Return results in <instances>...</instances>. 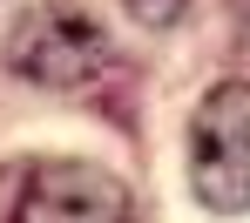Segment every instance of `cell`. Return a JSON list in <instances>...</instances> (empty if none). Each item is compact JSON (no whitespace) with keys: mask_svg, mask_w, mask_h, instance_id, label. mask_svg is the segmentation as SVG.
I'll use <instances>...</instances> for the list:
<instances>
[{"mask_svg":"<svg viewBox=\"0 0 250 223\" xmlns=\"http://www.w3.org/2000/svg\"><path fill=\"white\" fill-rule=\"evenodd\" d=\"M108 34L68 0H34L14 27H7V68L34 88H82L88 75H102Z\"/></svg>","mask_w":250,"mask_h":223,"instance_id":"obj_2","label":"cell"},{"mask_svg":"<svg viewBox=\"0 0 250 223\" xmlns=\"http://www.w3.org/2000/svg\"><path fill=\"white\" fill-rule=\"evenodd\" d=\"M14 217H27V223H47V217H135V203H128V182L95 169V162H41L21 182Z\"/></svg>","mask_w":250,"mask_h":223,"instance_id":"obj_3","label":"cell"},{"mask_svg":"<svg viewBox=\"0 0 250 223\" xmlns=\"http://www.w3.org/2000/svg\"><path fill=\"white\" fill-rule=\"evenodd\" d=\"M189 189L203 210H250V81H216L189 115Z\"/></svg>","mask_w":250,"mask_h":223,"instance_id":"obj_1","label":"cell"},{"mask_svg":"<svg viewBox=\"0 0 250 223\" xmlns=\"http://www.w3.org/2000/svg\"><path fill=\"white\" fill-rule=\"evenodd\" d=\"M183 7H189V0H128V14H135L142 27H169Z\"/></svg>","mask_w":250,"mask_h":223,"instance_id":"obj_4","label":"cell"}]
</instances>
